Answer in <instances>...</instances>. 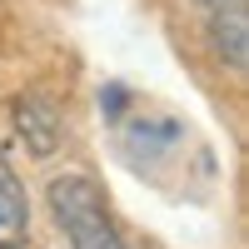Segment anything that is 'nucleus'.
I'll list each match as a JSON object with an SVG mask.
<instances>
[{
    "instance_id": "nucleus-1",
    "label": "nucleus",
    "mask_w": 249,
    "mask_h": 249,
    "mask_svg": "<svg viewBox=\"0 0 249 249\" xmlns=\"http://www.w3.org/2000/svg\"><path fill=\"white\" fill-rule=\"evenodd\" d=\"M45 199L70 249H130V239L120 234V224L105 204V190L90 175H55Z\"/></svg>"
},
{
    "instance_id": "nucleus-2",
    "label": "nucleus",
    "mask_w": 249,
    "mask_h": 249,
    "mask_svg": "<svg viewBox=\"0 0 249 249\" xmlns=\"http://www.w3.org/2000/svg\"><path fill=\"white\" fill-rule=\"evenodd\" d=\"M190 10L199 20L204 40H210V50L230 70L244 75V65H249V5L244 0H190Z\"/></svg>"
},
{
    "instance_id": "nucleus-4",
    "label": "nucleus",
    "mask_w": 249,
    "mask_h": 249,
    "mask_svg": "<svg viewBox=\"0 0 249 249\" xmlns=\"http://www.w3.org/2000/svg\"><path fill=\"white\" fill-rule=\"evenodd\" d=\"M15 124H20V135L30 144V155H40V160L60 144V110L45 95H20L15 100Z\"/></svg>"
},
{
    "instance_id": "nucleus-3",
    "label": "nucleus",
    "mask_w": 249,
    "mask_h": 249,
    "mask_svg": "<svg viewBox=\"0 0 249 249\" xmlns=\"http://www.w3.org/2000/svg\"><path fill=\"white\" fill-rule=\"evenodd\" d=\"M30 239V199H25V184L10 170L5 150H0V249H20Z\"/></svg>"
}]
</instances>
